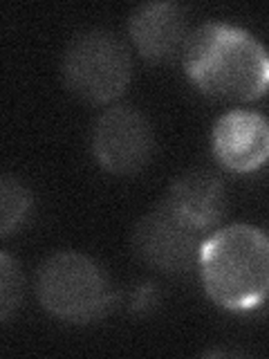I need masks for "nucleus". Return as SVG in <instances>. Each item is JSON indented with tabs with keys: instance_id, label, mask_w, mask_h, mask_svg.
I'll use <instances>...</instances> for the list:
<instances>
[{
	"instance_id": "nucleus-4",
	"label": "nucleus",
	"mask_w": 269,
	"mask_h": 359,
	"mask_svg": "<svg viewBox=\"0 0 269 359\" xmlns=\"http://www.w3.org/2000/svg\"><path fill=\"white\" fill-rule=\"evenodd\" d=\"M63 81L72 95L88 104L104 106L119 99L130 83V54L115 34L83 32L63 54Z\"/></svg>"
},
{
	"instance_id": "nucleus-10",
	"label": "nucleus",
	"mask_w": 269,
	"mask_h": 359,
	"mask_svg": "<svg viewBox=\"0 0 269 359\" xmlns=\"http://www.w3.org/2000/svg\"><path fill=\"white\" fill-rule=\"evenodd\" d=\"M32 191L14 175H0V238L14 233L32 209Z\"/></svg>"
},
{
	"instance_id": "nucleus-8",
	"label": "nucleus",
	"mask_w": 269,
	"mask_h": 359,
	"mask_svg": "<svg viewBox=\"0 0 269 359\" xmlns=\"http://www.w3.org/2000/svg\"><path fill=\"white\" fill-rule=\"evenodd\" d=\"M128 34L137 52L149 61H168L186 39V11L175 3H146L132 11Z\"/></svg>"
},
{
	"instance_id": "nucleus-7",
	"label": "nucleus",
	"mask_w": 269,
	"mask_h": 359,
	"mask_svg": "<svg viewBox=\"0 0 269 359\" xmlns=\"http://www.w3.org/2000/svg\"><path fill=\"white\" fill-rule=\"evenodd\" d=\"M213 157L231 173H254L269 155V126L261 112L229 110L213 123Z\"/></svg>"
},
{
	"instance_id": "nucleus-2",
	"label": "nucleus",
	"mask_w": 269,
	"mask_h": 359,
	"mask_svg": "<svg viewBox=\"0 0 269 359\" xmlns=\"http://www.w3.org/2000/svg\"><path fill=\"white\" fill-rule=\"evenodd\" d=\"M198 267L213 303L231 312L263 306L269 287V241L251 224H231L202 241Z\"/></svg>"
},
{
	"instance_id": "nucleus-11",
	"label": "nucleus",
	"mask_w": 269,
	"mask_h": 359,
	"mask_svg": "<svg viewBox=\"0 0 269 359\" xmlns=\"http://www.w3.org/2000/svg\"><path fill=\"white\" fill-rule=\"evenodd\" d=\"M22 294H25V278L18 261L0 252V323L18 312Z\"/></svg>"
},
{
	"instance_id": "nucleus-1",
	"label": "nucleus",
	"mask_w": 269,
	"mask_h": 359,
	"mask_svg": "<svg viewBox=\"0 0 269 359\" xmlns=\"http://www.w3.org/2000/svg\"><path fill=\"white\" fill-rule=\"evenodd\" d=\"M182 67L200 93L222 101H256L267 93L269 59L263 43L227 22H205L186 34Z\"/></svg>"
},
{
	"instance_id": "nucleus-5",
	"label": "nucleus",
	"mask_w": 269,
	"mask_h": 359,
	"mask_svg": "<svg viewBox=\"0 0 269 359\" xmlns=\"http://www.w3.org/2000/svg\"><path fill=\"white\" fill-rule=\"evenodd\" d=\"M92 153L112 175H134L155 153V135L149 117L132 106L108 108L95 123Z\"/></svg>"
},
{
	"instance_id": "nucleus-6",
	"label": "nucleus",
	"mask_w": 269,
	"mask_h": 359,
	"mask_svg": "<svg viewBox=\"0 0 269 359\" xmlns=\"http://www.w3.org/2000/svg\"><path fill=\"white\" fill-rule=\"evenodd\" d=\"M202 236L162 202L139 220L132 247L146 265L164 274H182L198 267Z\"/></svg>"
},
{
	"instance_id": "nucleus-9",
	"label": "nucleus",
	"mask_w": 269,
	"mask_h": 359,
	"mask_svg": "<svg viewBox=\"0 0 269 359\" xmlns=\"http://www.w3.org/2000/svg\"><path fill=\"white\" fill-rule=\"evenodd\" d=\"M164 202L186 224L205 233L216 227L227 211V191L218 175L195 168L175 180Z\"/></svg>"
},
{
	"instance_id": "nucleus-3",
	"label": "nucleus",
	"mask_w": 269,
	"mask_h": 359,
	"mask_svg": "<svg viewBox=\"0 0 269 359\" xmlns=\"http://www.w3.org/2000/svg\"><path fill=\"white\" fill-rule=\"evenodd\" d=\"M41 306L65 323H92L115 306V292L92 258L78 252L52 254L41 265Z\"/></svg>"
}]
</instances>
